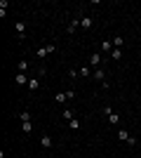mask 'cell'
Returning <instances> with one entry per match:
<instances>
[{
  "mask_svg": "<svg viewBox=\"0 0 141 158\" xmlns=\"http://www.w3.org/2000/svg\"><path fill=\"white\" fill-rule=\"evenodd\" d=\"M92 24H94L92 17H82L80 19V28H92Z\"/></svg>",
  "mask_w": 141,
  "mask_h": 158,
  "instance_id": "cell-7",
  "label": "cell"
},
{
  "mask_svg": "<svg viewBox=\"0 0 141 158\" xmlns=\"http://www.w3.org/2000/svg\"><path fill=\"white\" fill-rule=\"evenodd\" d=\"M118 139H122V142H129L132 137H129V132H127V130H118Z\"/></svg>",
  "mask_w": 141,
  "mask_h": 158,
  "instance_id": "cell-12",
  "label": "cell"
},
{
  "mask_svg": "<svg viewBox=\"0 0 141 158\" xmlns=\"http://www.w3.org/2000/svg\"><path fill=\"white\" fill-rule=\"evenodd\" d=\"M111 57H113V59H118V61H120V59H122V50H120V47H115L113 52H111Z\"/></svg>",
  "mask_w": 141,
  "mask_h": 158,
  "instance_id": "cell-14",
  "label": "cell"
},
{
  "mask_svg": "<svg viewBox=\"0 0 141 158\" xmlns=\"http://www.w3.org/2000/svg\"><path fill=\"white\" fill-rule=\"evenodd\" d=\"M14 28H17V35H19V40H24V35H26V28H24V24H21V21H17V24H14Z\"/></svg>",
  "mask_w": 141,
  "mask_h": 158,
  "instance_id": "cell-5",
  "label": "cell"
},
{
  "mask_svg": "<svg viewBox=\"0 0 141 158\" xmlns=\"http://www.w3.org/2000/svg\"><path fill=\"white\" fill-rule=\"evenodd\" d=\"M120 45H125V40H122V35H115L113 38V47H120Z\"/></svg>",
  "mask_w": 141,
  "mask_h": 158,
  "instance_id": "cell-15",
  "label": "cell"
},
{
  "mask_svg": "<svg viewBox=\"0 0 141 158\" xmlns=\"http://www.w3.org/2000/svg\"><path fill=\"white\" fill-rule=\"evenodd\" d=\"M101 50H104V52H113V50H115L113 40H104V43H101Z\"/></svg>",
  "mask_w": 141,
  "mask_h": 158,
  "instance_id": "cell-9",
  "label": "cell"
},
{
  "mask_svg": "<svg viewBox=\"0 0 141 158\" xmlns=\"http://www.w3.org/2000/svg\"><path fill=\"white\" fill-rule=\"evenodd\" d=\"M54 50H57V45H45V47H40V50H38V52H35V54H38L40 59H45L47 54H52Z\"/></svg>",
  "mask_w": 141,
  "mask_h": 158,
  "instance_id": "cell-1",
  "label": "cell"
},
{
  "mask_svg": "<svg viewBox=\"0 0 141 158\" xmlns=\"http://www.w3.org/2000/svg\"><path fill=\"white\" fill-rule=\"evenodd\" d=\"M94 78H96V80H101V83H104V80H106V71H104L101 66H99V69H94Z\"/></svg>",
  "mask_w": 141,
  "mask_h": 158,
  "instance_id": "cell-8",
  "label": "cell"
},
{
  "mask_svg": "<svg viewBox=\"0 0 141 158\" xmlns=\"http://www.w3.org/2000/svg\"><path fill=\"white\" fill-rule=\"evenodd\" d=\"M28 80L31 78H26V73H17V76H14V83H17V85H28Z\"/></svg>",
  "mask_w": 141,
  "mask_h": 158,
  "instance_id": "cell-3",
  "label": "cell"
},
{
  "mask_svg": "<svg viewBox=\"0 0 141 158\" xmlns=\"http://www.w3.org/2000/svg\"><path fill=\"white\" fill-rule=\"evenodd\" d=\"M68 76H71V78H78L80 73H78V69H71V71H68Z\"/></svg>",
  "mask_w": 141,
  "mask_h": 158,
  "instance_id": "cell-23",
  "label": "cell"
},
{
  "mask_svg": "<svg viewBox=\"0 0 141 158\" xmlns=\"http://www.w3.org/2000/svg\"><path fill=\"white\" fill-rule=\"evenodd\" d=\"M82 76V78H89V76H92V71H89V66H80V71H78Z\"/></svg>",
  "mask_w": 141,
  "mask_h": 158,
  "instance_id": "cell-13",
  "label": "cell"
},
{
  "mask_svg": "<svg viewBox=\"0 0 141 158\" xmlns=\"http://www.w3.org/2000/svg\"><path fill=\"white\" fill-rule=\"evenodd\" d=\"M28 90H31V92H35V90H38V87H40V78H31L28 80Z\"/></svg>",
  "mask_w": 141,
  "mask_h": 158,
  "instance_id": "cell-4",
  "label": "cell"
},
{
  "mask_svg": "<svg viewBox=\"0 0 141 158\" xmlns=\"http://www.w3.org/2000/svg\"><path fill=\"white\" fill-rule=\"evenodd\" d=\"M66 92H57V94H54V102H66Z\"/></svg>",
  "mask_w": 141,
  "mask_h": 158,
  "instance_id": "cell-16",
  "label": "cell"
},
{
  "mask_svg": "<svg viewBox=\"0 0 141 158\" xmlns=\"http://www.w3.org/2000/svg\"><path fill=\"white\" fill-rule=\"evenodd\" d=\"M111 113H115V111H113V109H111V106L106 104V106H104V116H106V118H108V116H111Z\"/></svg>",
  "mask_w": 141,
  "mask_h": 158,
  "instance_id": "cell-22",
  "label": "cell"
},
{
  "mask_svg": "<svg viewBox=\"0 0 141 158\" xmlns=\"http://www.w3.org/2000/svg\"><path fill=\"white\" fill-rule=\"evenodd\" d=\"M68 125H71V130H80V120H68Z\"/></svg>",
  "mask_w": 141,
  "mask_h": 158,
  "instance_id": "cell-20",
  "label": "cell"
},
{
  "mask_svg": "<svg viewBox=\"0 0 141 158\" xmlns=\"http://www.w3.org/2000/svg\"><path fill=\"white\" fill-rule=\"evenodd\" d=\"M118 113H111V116H108V123H111V125H118Z\"/></svg>",
  "mask_w": 141,
  "mask_h": 158,
  "instance_id": "cell-18",
  "label": "cell"
},
{
  "mask_svg": "<svg viewBox=\"0 0 141 158\" xmlns=\"http://www.w3.org/2000/svg\"><path fill=\"white\" fill-rule=\"evenodd\" d=\"M21 127H24V135H31V132H33V123H31V120L21 123Z\"/></svg>",
  "mask_w": 141,
  "mask_h": 158,
  "instance_id": "cell-11",
  "label": "cell"
},
{
  "mask_svg": "<svg viewBox=\"0 0 141 158\" xmlns=\"http://www.w3.org/2000/svg\"><path fill=\"white\" fill-rule=\"evenodd\" d=\"M64 120H73V111H71V109L64 111Z\"/></svg>",
  "mask_w": 141,
  "mask_h": 158,
  "instance_id": "cell-21",
  "label": "cell"
},
{
  "mask_svg": "<svg viewBox=\"0 0 141 158\" xmlns=\"http://www.w3.org/2000/svg\"><path fill=\"white\" fill-rule=\"evenodd\" d=\"M40 144H42V149H52V144H54V142H52V137L42 135V137H40Z\"/></svg>",
  "mask_w": 141,
  "mask_h": 158,
  "instance_id": "cell-6",
  "label": "cell"
},
{
  "mask_svg": "<svg viewBox=\"0 0 141 158\" xmlns=\"http://www.w3.org/2000/svg\"><path fill=\"white\" fill-rule=\"evenodd\" d=\"M28 71V61H19V73H26Z\"/></svg>",
  "mask_w": 141,
  "mask_h": 158,
  "instance_id": "cell-19",
  "label": "cell"
},
{
  "mask_svg": "<svg viewBox=\"0 0 141 158\" xmlns=\"http://www.w3.org/2000/svg\"><path fill=\"white\" fill-rule=\"evenodd\" d=\"M99 64H101V57H99V52H92V54H89V66L99 69Z\"/></svg>",
  "mask_w": 141,
  "mask_h": 158,
  "instance_id": "cell-2",
  "label": "cell"
},
{
  "mask_svg": "<svg viewBox=\"0 0 141 158\" xmlns=\"http://www.w3.org/2000/svg\"><path fill=\"white\" fill-rule=\"evenodd\" d=\"M78 26H80V19H71V24L66 26V31L68 33H75V28H78Z\"/></svg>",
  "mask_w": 141,
  "mask_h": 158,
  "instance_id": "cell-10",
  "label": "cell"
},
{
  "mask_svg": "<svg viewBox=\"0 0 141 158\" xmlns=\"http://www.w3.org/2000/svg\"><path fill=\"white\" fill-rule=\"evenodd\" d=\"M19 120H21V123H26V120H31V113H28V111H21V113H19Z\"/></svg>",
  "mask_w": 141,
  "mask_h": 158,
  "instance_id": "cell-17",
  "label": "cell"
}]
</instances>
